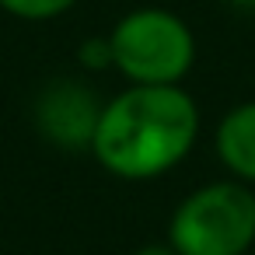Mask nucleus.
Wrapping results in <instances>:
<instances>
[{
    "label": "nucleus",
    "mask_w": 255,
    "mask_h": 255,
    "mask_svg": "<svg viewBox=\"0 0 255 255\" xmlns=\"http://www.w3.org/2000/svg\"><path fill=\"white\" fill-rule=\"evenodd\" d=\"M178 255H248L255 245V189L220 178L192 189L168 220Z\"/></svg>",
    "instance_id": "2"
},
{
    "label": "nucleus",
    "mask_w": 255,
    "mask_h": 255,
    "mask_svg": "<svg viewBox=\"0 0 255 255\" xmlns=\"http://www.w3.org/2000/svg\"><path fill=\"white\" fill-rule=\"evenodd\" d=\"M213 150L231 178L255 185V102L234 105L213 133Z\"/></svg>",
    "instance_id": "5"
},
{
    "label": "nucleus",
    "mask_w": 255,
    "mask_h": 255,
    "mask_svg": "<svg viewBox=\"0 0 255 255\" xmlns=\"http://www.w3.org/2000/svg\"><path fill=\"white\" fill-rule=\"evenodd\" d=\"M102 102L81 81L63 77L53 81L35 102V126L39 133L63 150H91V136L98 126Z\"/></svg>",
    "instance_id": "4"
},
{
    "label": "nucleus",
    "mask_w": 255,
    "mask_h": 255,
    "mask_svg": "<svg viewBox=\"0 0 255 255\" xmlns=\"http://www.w3.org/2000/svg\"><path fill=\"white\" fill-rule=\"evenodd\" d=\"M112 70L129 84H182L196 63L192 28L168 7H136L123 14L112 32Z\"/></svg>",
    "instance_id": "3"
},
{
    "label": "nucleus",
    "mask_w": 255,
    "mask_h": 255,
    "mask_svg": "<svg viewBox=\"0 0 255 255\" xmlns=\"http://www.w3.org/2000/svg\"><path fill=\"white\" fill-rule=\"evenodd\" d=\"M231 7H241V11H255V0H227Z\"/></svg>",
    "instance_id": "9"
},
{
    "label": "nucleus",
    "mask_w": 255,
    "mask_h": 255,
    "mask_svg": "<svg viewBox=\"0 0 255 255\" xmlns=\"http://www.w3.org/2000/svg\"><path fill=\"white\" fill-rule=\"evenodd\" d=\"M77 0H0V11H7L11 18L21 21H53L67 14Z\"/></svg>",
    "instance_id": "6"
},
{
    "label": "nucleus",
    "mask_w": 255,
    "mask_h": 255,
    "mask_svg": "<svg viewBox=\"0 0 255 255\" xmlns=\"http://www.w3.org/2000/svg\"><path fill=\"white\" fill-rule=\"evenodd\" d=\"M77 60H81L84 70H112V46H109V35H105V39H88V42H81Z\"/></svg>",
    "instance_id": "7"
},
{
    "label": "nucleus",
    "mask_w": 255,
    "mask_h": 255,
    "mask_svg": "<svg viewBox=\"0 0 255 255\" xmlns=\"http://www.w3.org/2000/svg\"><path fill=\"white\" fill-rule=\"evenodd\" d=\"M199 140V105L182 84H129L102 102L91 157L123 182L178 168Z\"/></svg>",
    "instance_id": "1"
},
{
    "label": "nucleus",
    "mask_w": 255,
    "mask_h": 255,
    "mask_svg": "<svg viewBox=\"0 0 255 255\" xmlns=\"http://www.w3.org/2000/svg\"><path fill=\"white\" fill-rule=\"evenodd\" d=\"M133 255H178V252L164 241V245H143V248H136Z\"/></svg>",
    "instance_id": "8"
}]
</instances>
